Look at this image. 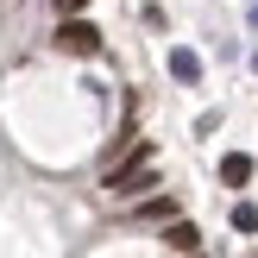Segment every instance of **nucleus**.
Wrapping results in <instances>:
<instances>
[{
  "label": "nucleus",
  "mask_w": 258,
  "mask_h": 258,
  "mask_svg": "<svg viewBox=\"0 0 258 258\" xmlns=\"http://www.w3.org/2000/svg\"><path fill=\"white\" fill-rule=\"evenodd\" d=\"M101 189H107L113 202H126V196H145V189H158V151H151L145 139H139V145H133V158H126V164H113Z\"/></svg>",
  "instance_id": "nucleus-1"
},
{
  "label": "nucleus",
  "mask_w": 258,
  "mask_h": 258,
  "mask_svg": "<svg viewBox=\"0 0 258 258\" xmlns=\"http://www.w3.org/2000/svg\"><path fill=\"white\" fill-rule=\"evenodd\" d=\"M57 50H70V57H95V50H101V32L82 19V13H76V19L57 25Z\"/></svg>",
  "instance_id": "nucleus-2"
},
{
  "label": "nucleus",
  "mask_w": 258,
  "mask_h": 258,
  "mask_svg": "<svg viewBox=\"0 0 258 258\" xmlns=\"http://www.w3.org/2000/svg\"><path fill=\"white\" fill-rule=\"evenodd\" d=\"M221 183H227V189L252 183V158H246V151H227V158H221Z\"/></svg>",
  "instance_id": "nucleus-3"
},
{
  "label": "nucleus",
  "mask_w": 258,
  "mask_h": 258,
  "mask_svg": "<svg viewBox=\"0 0 258 258\" xmlns=\"http://www.w3.org/2000/svg\"><path fill=\"white\" fill-rule=\"evenodd\" d=\"M164 246H170V252H196V246H202V233H196L189 221H170V227H164Z\"/></svg>",
  "instance_id": "nucleus-4"
},
{
  "label": "nucleus",
  "mask_w": 258,
  "mask_h": 258,
  "mask_svg": "<svg viewBox=\"0 0 258 258\" xmlns=\"http://www.w3.org/2000/svg\"><path fill=\"white\" fill-rule=\"evenodd\" d=\"M133 221H164V227H170L176 221V196H151L145 208H133Z\"/></svg>",
  "instance_id": "nucleus-5"
},
{
  "label": "nucleus",
  "mask_w": 258,
  "mask_h": 258,
  "mask_svg": "<svg viewBox=\"0 0 258 258\" xmlns=\"http://www.w3.org/2000/svg\"><path fill=\"white\" fill-rule=\"evenodd\" d=\"M170 76L176 82H202V57L196 50H170Z\"/></svg>",
  "instance_id": "nucleus-6"
},
{
  "label": "nucleus",
  "mask_w": 258,
  "mask_h": 258,
  "mask_svg": "<svg viewBox=\"0 0 258 258\" xmlns=\"http://www.w3.org/2000/svg\"><path fill=\"white\" fill-rule=\"evenodd\" d=\"M233 227H239V233H258V208H252V202H239V208H233Z\"/></svg>",
  "instance_id": "nucleus-7"
},
{
  "label": "nucleus",
  "mask_w": 258,
  "mask_h": 258,
  "mask_svg": "<svg viewBox=\"0 0 258 258\" xmlns=\"http://www.w3.org/2000/svg\"><path fill=\"white\" fill-rule=\"evenodd\" d=\"M82 7H88V0H57V13H63V19H76Z\"/></svg>",
  "instance_id": "nucleus-8"
},
{
  "label": "nucleus",
  "mask_w": 258,
  "mask_h": 258,
  "mask_svg": "<svg viewBox=\"0 0 258 258\" xmlns=\"http://www.w3.org/2000/svg\"><path fill=\"white\" fill-rule=\"evenodd\" d=\"M252 70H258V57H252Z\"/></svg>",
  "instance_id": "nucleus-9"
}]
</instances>
